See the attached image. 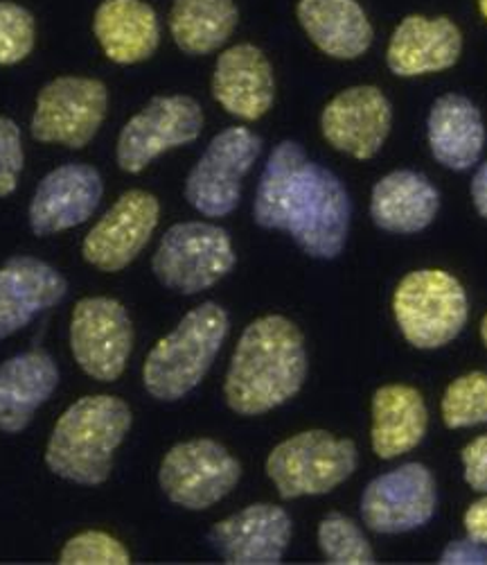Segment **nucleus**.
Masks as SVG:
<instances>
[{
  "instance_id": "obj_27",
  "label": "nucleus",
  "mask_w": 487,
  "mask_h": 565,
  "mask_svg": "<svg viewBox=\"0 0 487 565\" xmlns=\"http://www.w3.org/2000/svg\"><path fill=\"white\" fill-rule=\"evenodd\" d=\"M232 0H174L170 30L187 55H208L228 41L237 25Z\"/></svg>"
},
{
  "instance_id": "obj_4",
  "label": "nucleus",
  "mask_w": 487,
  "mask_h": 565,
  "mask_svg": "<svg viewBox=\"0 0 487 565\" xmlns=\"http://www.w3.org/2000/svg\"><path fill=\"white\" fill-rule=\"evenodd\" d=\"M228 335V315L208 301L190 310L144 360L142 383L159 401H178L197 387Z\"/></svg>"
},
{
  "instance_id": "obj_29",
  "label": "nucleus",
  "mask_w": 487,
  "mask_h": 565,
  "mask_svg": "<svg viewBox=\"0 0 487 565\" xmlns=\"http://www.w3.org/2000/svg\"><path fill=\"white\" fill-rule=\"evenodd\" d=\"M443 420L452 430L487 423V373L474 371L461 375L443 396Z\"/></svg>"
},
{
  "instance_id": "obj_30",
  "label": "nucleus",
  "mask_w": 487,
  "mask_h": 565,
  "mask_svg": "<svg viewBox=\"0 0 487 565\" xmlns=\"http://www.w3.org/2000/svg\"><path fill=\"white\" fill-rule=\"evenodd\" d=\"M59 563L64 565H127L131 556L127 547L105 532H82L73 536L62 554Z\"/></svg>"
},
{
  "instance_id": "obj_6",
  "label": "nucleus",
  "mask_w": 487,
  "mask_h": 565,
  "mask_svg": "<svg viewBox=\"0 0 487 565\" xmlns=\"http://www.w3.org/2000/svg\"><path fill=\"white\" fill-rule=\"evenodd\" d=\"M357 468V446L325 430H307L278 444L267 459V476L280 498L323 495L346 482Z\"/></svg>"
},
{
  "instance_id": "obj_25",
  "label": "nucleus",
  "mask_w": 487,
  "mask_h": 565,
  "mask_svg": "<svg viewBox=\"0 0 487 565\" xmlns=\"http://www.w3.org/2000/svg\"><path fill=\"white\" fill-rule=\"evenodd\" d=\"M299 21L334 60H357L372 43V25L357 0H301Z\"/></svg>"
},
{
  "instance_id": "obj_10",
  "label": "nucleus",
  "mask_w": 487,
  "mask_h": 565,
  "mask_svg": "<svg viewBox=\"0 0 487 565\" xmlns=\"http://www.w3.org/2000/svg\"><path fill=\"white\" fill-rule=\"evenodd\" d=\"M107 116V88L93 77H57L36 98L32 136L73 150L90 143Z\"/></svg>"
},
{
  "instance_id": "obj_33",
  "label": "nucleus",
  "mask_w": 487,
  "mask_h": 565,
  "mask_svg": "<svg viewBox=\"0 0 487 565\" xmlns=\"http://www.w3.org/2000/svg\"><path fill=\"white\" fill-rule=\"evenodd\" d=\"M465 482L480 493H487V435L474 439L463 450Z\"/></svg>"
},
{
  "instance_id": "obj_23",
  "label": "nucleus",
  "mask_w": 487,
  "mask_h": 565,
  "mask_svg": "<svg viewBox=\"0 0 487 565\" xmlns=\"http://www.w3.org/2000/svg\"><path fill=\"white\" fill-rule=\"evenodd\" d=\"M441 206L433 183L413 170H398L375 183L370 215L375 224L391 233H418L426 228Z\"/></svg>"
},
{
  "instance_id": "obj_8",
  "label": "nucleus",
  "mask_w": 487,
  "mask_h": 565,
  "mask_svg": "<svg viewBox=\"0 0 487 565\" xmlns=\"http://www.w3.org/2000/svg\"><path fill=\"white\" fill-rule=\"evenodd\" d=\"M262 152V140L247 127L217 134L185 181V198L206 217L232 213L241 198V179Z\"/></svg>"
},
{
  "instance_id": "obj_2",
  "label": "nucleus",
  "mask_w": 487,
  "mask_h": 565,
  "mask_svg": "<svg viewBox=\"0 0 487 565\" xmlns=\"http://www.w3.org/2000/svg\"><path fill=\"white\" fill-rule=\"evenodd\" d=\"M307 375L305 340L280 315L256 319L241 333L226 373L224 396L232 412L258 416L296 396Z\"/></svg>"
},
{
  "instance_id": "obj_16",
  "label": "nucleus",
  "mask_w": 487,
  "mask_h": 565,
  "mask_svg": "<svg viewBox=\"0 0 487 565\" xmlns=\"http://www.w3.org/2000/svg\"><path fill=\"white\" fill-rule=\"evenodd\" d=\"M208 541L226 563L273 565L291 541V518L282 507L251 504L217 523Z\"/></svg>"
},
{
  "instance_id": "obj_20",
  "label": "nucleus",
  "mask_w": 487,
  "mask_h": 565,
  "mask_svg": "<svg viewBox=\"0 0 487 565\" xmlns=\"http://www.w3.org/2000/svg\"><path fill=\"white\" fill-rule=\"evenodd\" d=\"M463 49L461 30L445 17H407L388 43L386 62L400 77L452 68Z\"/></svg>"
},
{
  "instance_id": "obj_12",
  "label": "nucleus",
  "mask_w": 487,
  "mask_h": 565,
  "mask_svg": "<svg viewBox=\"0 0 487 565\" xmlns=\"http://www.w3.org/2000/svg\"><path fill=\"white\" fill-rule=\"evenodd\" d=\"M204 129V111L187 96H161L150 100L120 131L118 166L125 172H140L172 148L197 140Z\"/></svg>"
},
{
  "instance_id": "obj_37",
  "label": "nucleus",
  "mask_w": 487,
  "mask_h": 565,
  "mask_svg": "<svg viewBox=\"0 0 487 565\" xmlns=\"http://www.w3.org/2000/svg\"><path fill=\"white\" fill-rule=\"evenodd\" d=\"M480 338H483V344L487 347V315L480 321Z\"/></svg>"
},
{
  "instance_id": "obj_34",
  "label": "nucleus",
  "mask_w": 487,
  "mask_h": 565,
  "mask_svg": "<svg viewBox=\"0 0 487 565\" xmlns=\"http://www.w3.org/2000/svg\"><path fill=\"white\" fill-rule=\"evenodd\" d=\"M443 565H480L487 563V547L472 539L450 543L441 554Z\"/></svg>"
},
{
  "instance_id": "obj_26",
  "label": "nucleus",
  "mask_w": 487,
  "mask_h": 565,
  "mask_svg": "<svg viewBox=\"0 0 487 565\" xmlns=\"http://www.w3.org/2000/svg\"><path fill=\"white\" fill-rule=\"evenodd\" d=\"M429 148L437 163L450 170H469L485 146V127L478 109L463 96L437 98L429 114Z\"/></svg>"
},
{
  "instance_id": "obj_19",
  "label": "nucleus",
  "mask_w": 487,
  "mask_h": 565,
  "mask_svg": "<svg viewBox=\"0 0 487 565\" xmlns=\"http://www.w3.org/2000/svg\"><path fill=\"white\" fill-rule=\"evenodd\" d=\"M213 96L239 120L262 118L275 98L273 71L264 53L251 43L221 53L213 75Z\"/></svg>"
},
{
  "instance_id": "obj_38",
  "label": "nucleus",
  "mask_w": 487,
  "mask_h": 565,
  "mask_svg": "<svg viewBox=\"0 0 487 565\" xmlns=\"http://www.w3.org/2000/svg\"><path fill=\"white\" fill-rule=\"evenodd\" d=\"M478 8H480V14L487 19V0H478Z\"/></svg>"
},
{
  "instance_id": "obj_21",
  "label": "nucleus",
  "mask_w": 487,
  "mask_h": 565,
  "mask_svg": "<svg viewBox=\"0 0 487 565\" xmlns=\"http://www.w3.org/2000/svg\"><path fill=\"white\" fill-rule=\"evenodd\" d=\"M57 385L59 369L43 351H25L0 364V430L10 435L25 430Z\"/></svg>"
},
{
  "instance_id": "obj_11",
  "label": "nucleus",
  "mask_w": 487,
  "mask_h": 565,
  "mask_svg": "<svg viewBox=\"0 0 487 565\" xmlns=\"http://www.w3.org/2000/svg\"><path fill=\"white\" fill-rule=\"evenodd\" d=\"M71 349L90 379L118 381L133 349V326L122 303L107 297L77 301L71 317Z\"/></svg>"
},
{
  "instance_id": "obj_36",
  "label": "nucleus",
  "mask_w": 487,
  "mask_h": 565,
  "mask_svg": "<svg viewBox=\"0 0 487 565\" xmlns=\"http://www.w3.org/2000/svg\"><path fill=\"white\" fill-rule=\"evenodd\" d=\"M472 200L476 211L487 220V161L476 170L472 179Z\"/></svg>"
},
{
  "instance_id": "obj_35",
  "label": "nucleus",
  "mask_w": 487,
  "mask_h": 565,
  "mask_svg": "<svg viewBox=\"0 0 487 565\" xmlns=\"http://www.w3.org/2000/svg\"><path fill=\"white\" fill-rule=\"evenodd\" d=\"M465 532L467 539L487 545V498L476 500L465 511Z\"/></svg>"
},
{
  "instance_id": "obj_22",
  "label": "nucleus",
  "mask_w": 487,
  "mask_h": 565,
  "mask_svg": "<svg viewBox=\"0 0 487 565\" xmlns=\"http://www.w3.org/2000/svg\"><path fill=\"white\" fill-rule=\"evenodd\" d=\"M93 32L105 55L116 64H138L159 49L156 12L142 0H105L93 19Z\"/></svg>"
},
{
  "instance_id": "obj_15",
  "label": "nucleus",
  "mask_w": 487,
  "mask_h": 565,
  "mask_svg": "<svg viewBox=\"0 0 487 565\" xmlns=\"http://www.w3.org/2000/svg\"><path fill=\"white\" fill-rule=\"evenodd\" d=\"M393 109L375 86L340 90L323 109L321 129L327 143L355 159H372L391 131Z\"/></svg>"
},
{
  "instance_id": "obj_18",
  "label": "nucleus",
  "mask_w": 487,
  "mask_h": 565,
  "mask_svg": "<svg viewBox=\"0 0 487 565\" xmlns=\"http://www.w3.org/2000/svg\"><path fill=\"white\" fill-rule=\"evenodd\" d=\"M66 292L68 282L55 267L32 256L10 258L0 267V340L57 306Z\"/></svg>"
},
{
  "instance_id": "obj_3",
  "label": "nucleus",
  "mask_w": 487,
  "mask_h": 565,
  "mask_svg": "<svg viewBox=\"0 0 487 565\" xmlns=\"http://www.w3.org/2000/svg\"><path fill=\"white\" fill-rule=\"evenodd\" d=\"M131 428V409L116 396H86L73 403L53 430L45 463L55 476L95 487L113 466V452Z\"/></svg>"
},
{
  "instance_id": "obj_5",
  "label": "nucleus",
  "mask_w": 487,
  "mask_h": 565,
  "mask_svg": "<svg viewBox=\"0 0 487 565\" xmlns=\"http://www.w3.org/2000/svg\"><path fill=\"white\" fill-rule=\"evenodd\" d=\"M393 312L402 335L415 349H441L467 323V295L443 269L407 274L393 295Z\"/></svg>"
},
{
  "instance_id": "obj_9",
  "label": "nucleus",
  "mask_w": 487,
  "mask_h": 565,
  "mask_svg": "<svg viewBox=\"0 0 487 565\" xmlns=\"http://www.w3.org/2000/svg\"><path fill=\"white\" fill-rule=\"evenodd\" d=\"M239 478V461L213 439L176 444L159 470L163 493L174 504L194 511L224 500L237 487Z\"/></svg>"
},
{
  "instance_id": "obj_24",
  "label": "nucleus",
  "mask_w": 487,
  "mask_h": 565,
  "mask_svg": "<svg viewBox=\"0 0 487 565\" xmlns=\"http://www.w3.org/2000/svg\"><path fill=\"white\" fill-rule=\"evenodd\" d=\"M429 412L418 390L409 385H386L372 396V450L381 459L411 452L426 435Z\"/></svg>"
},
{
  "instance_id": "obj_32",
  "label": "nucleus",
  "mask_w": 487,
  "mask_h": 565,
  "mask_svg": "<svg viewBox=\"0 0 487 565\" xmlns=\"http://www.w3.org/2000/svg\"><path fill=\"white\" fill-rule=\"evenodd\" d=\"M23 161L25 157L19 125L0 116V198H8L17 191Z\"/></svg>"
},
{
  "instance_id": "obj_31",
  "label": "nucleus",
  "mask_w": 487,
  "mask_h": 565,
  "mask_svg": "<svg viewBox=\"0 0 487 565\" xmlns=\"http://www.w3.org/2000/svg\"><path fill=\"white\" fill-rule=\"evenodd\" d=\"M34 49V19L17 3H0V66L23 62Z\"/></svg>"
},
{
  "instance_id": "obj_14",
  "label": "nucleus",
  "mask_w": 487,
  "mask_h": 565,
  "mask_svg": "<svg viewBox=\"0 0 487 565\" xmlns=\"http://www.w3.org/2000/svg\"><path fill=\"white\" fill-rule=\"evenodd\" d=\"M159 200L144 191L125 193L84 238V258L102 271H120L144 247L159 224Z\"/></svg>"
},
{
  "instance_id": "obj_17",
  "label": "nucleus",
  "mask_w": 487,
  "mask_h": 565,
  "mask_svg": "<svg viewBox=\"0 0 487 565\" xmlns=\"http://www.w3.org/2000/svg\"><path fill=\"white\" fill-rule=\"evenodd\" d=\"M102 193V177L93 166H62L41 179L30 204V226L36 235L79 226L100 206Z\"/></svg>"
},
{
  "instance_id": "obj_7",
  "label": "nucleus",
  "mask_w": 487,
  "mask_h": 565,
  "mask_svg": "<svg viewBox=\"0 0 487 565\" xmlns=\"http://www.w3.org/2000/svg\"><path fill=\"white\" fill-rule=\"evenodd\" d=\"M235 265L230 235L208 222H181L165 231L152 269L165 288L197 295L219 282Z\"/></svg>"
},
{
  "instance_id": "obj_1",
  "label": "nucleus",
  "mask_w": 487,
  "mask_h": 565,
  "mask_svg": "<svg viewBox=\"0 0 487 565\" xmlns=\"http://www.w3.org/2000/svg\"><path fill=\"white\" fill-rule=\"evenodd\" d=\"M253 217L262 228L286 231L312 258L332 260L348 238L350 198L336 174L282 140L260 177Z\"/></svg>"
},
{
  "instance_id": "obj_13",
  "label": "nucleus",
  "mask_w": 487,
  "mask_h": 565,
  "mask_svg": "<svg viewBox=\"0 0 487 565\" xmlns=\"http://www.w3.org/2000/svg\"><path fill=\"white\" fill-rule=\"evenodd\" d=\"M435 513V482L418 461L375 478L361 495V518L377 534H404L429 523Z\"/></svg>"
},
{
  "instance_id": "obj_28",
  "label": "nucleus",
  "mask_w": 487,
  "mask_h": 565,
  "mask_svg": "<svg viewBox=\"0 0 487 565\" xmlns=\"http://www.w3.org/2000/svg\"><path fill=\"white\" fill-rule=\"evenodd\" d=\"M323 556L334 565H370L375 554L359 525L344 513H327L318 527Z\"/></svg>"
}]
</instances>
